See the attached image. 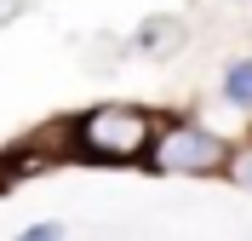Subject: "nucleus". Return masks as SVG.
Instances as JSON below:
<instances>
[{
  "mask_svg": "<svg viewBox=\"0 0 252 241\" xmlns=\"http://www.w3.org/2000/svg\"><path fill=\"white\" fill-rule=\"evenodd\" d=\"M75 144L92 161H138V155H149V144H155V121H149L143 109H132V103H103V109L80 115Z\"/></svg>",
  "mask_w": 252,
  "mask_h": 241,
  "instance_id": "1",
  "label": "nucleus"
},
{
  "mask_svg": "<svg viewBox=\"0 0 252 241\" xmlns=\"http://www.w3.org/2000/svg\"><path fill=\"white\" fill-rule=\"evenodd\" d=\"M223 161H229V144L195 121H166L149 144L155 172H223Z\"/></svg>",
  "mask_w": 252,
  "mask_h": 241,
  "instance_id": "2",
  "label": "nucleus"
},
{
  "mask_svg": "<svg viewBox=\"0 0 252 241\" xmlns=\"http://www.w3.org/2000/svg\"><path fill=\"white\" fill-rule=\"evenodd\" d=\"M184 46V23L178 17H149L138 29V52H149V58H166V52Z\"/></svg>",
  "mask_w": 252,
  "mask_h": 241,
  "instance_id": "3",
  "label": "nucleus"
},
{
  "mask_svg": "<svg viewBox=\"0 0 252 241\" xmlns=\"http://www.w3.org/2000/svg\"><path fill=\"white\" fill-rule=\"evenodd\" d=\"M223 98L252 115V58H235V64L223 69Z\"/></svg>",
  "mask_w": 252,
  "mask_h": 241,
  "instance_id": "4",
  "label": "nucleus"
},
{
  "mask_svg": "<svg viewBox=\"0 0 252 241\" xmlns=\"http://www.w3.org/2000/svg\"><path fill=\"white\" fill-rule=\"evenodd\" d=\"M223 178H229V184H241V190L252 195V144H247V149H229V161H223Z\"/></svg>",
  "mask_w": 252,
  "mask_h": 241,
  "instance_id": "5",
  "label": "nucleus"
},
{
  "mask_svg": "<svg viewBox=\"0 0 252 241\" xmlns=\"http://www.w3.org/2000/svg\"><path fill=\"white\" fill-rule=\"evenodd\" d=\"M23 236L29 241H58V236H69V224L63 218H40V224H23Z\"/></svg>",
  "mask_w": 252,
  "mask_h": 241,
  "instance_id": "6",
  "label": "nucleus"
},
{
  "mask_svg": "<svg viewBox=\"0 0 252 241\" xmlns=\"http://www.w3.org/2000/svg\"><path fill=\"white\" fill-rule=\"evenodd\" d=\"M23 6H29V0H0V23H12V17H23Z\"/></svg>",
  "mask_w": 252,
  "mask_h": 241,
  "instance_id": "7",
  "label": "nucleus"
}]
</instances>
